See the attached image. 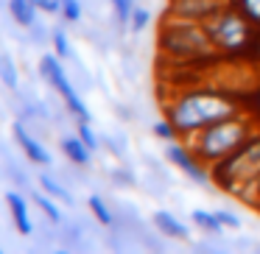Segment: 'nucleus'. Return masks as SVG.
<instances>
[{
	"instance_id": "nucleus-14",
	"label": "nucleus",
	"mask_w": 260,
	"mask_h": 254,
	"mask_svg": "<svg viewBox=\"0 0 260 254\" xmlns=\"http://www.w3.org/2000/svg\"><path fill=\"white\" fill-rule=\"evenodd\" d=\"M9 9H12V17L20 25H31L37 17V3L34 0H9Z\"/></svg>"
},
{
	"instance_id": "nucleus-13",
	"label": "nucleus",
	"mask_w": 260,
	"mask_h": 254,
	"mask_svg": "<svg viewBox=\"0 0 260 254\" xmlns=\"http://www.w3.org/2000/svg\"><path fill=\"white\" fill-rule=\"evenodd\" d=\"M62 151H64V157H68L73 165H81V168L90 165V154L92 151L84 146V140H81L79 134H76V137H64V140H62Z\"/></svg>"
},
{
	"instance_id": "nucleus-3",
	"label": "nucleus",
	"mask_w": 260,
	"mask_h": 254,
	"mask_svg": "<svg viewBox=\"0 0 260 254\" xmlns=\"http://www.w3.org/2000/svg\"><path fill=\"white\" fill-rule=\"evenodd\" d=\"M210 173H213V187H218L224 196L252 209L254 187L260 182V129L230 157L210 165Z\"/></svg>"
},
{
	"instance_id": "nucleus-1",
	"label": "nucleus",
	"mask_w": 260,
	"mask_h": 254,
	"mask_svg": "<svg viewBox=\"0 0 260 254\" xmlns=\"http://www.w3.org/2000/svg\"><path fill=\"white\" fill-rule=\"evenodd\" d=\"M162 98V118L174 123L182 140L202 131L204 126L218 123V120L249 109L246 98L235 95L230 90H221L218 84L204 79H196L190 84H174Z\"/></svg>"
},
{
	"instance_id": "nucleus-28",
	"label": "nucleus",
	"mask_w": 260,
	"mask_h": 254,
	"mask_svg": "<svg viewBox=\"0 0 260 254\" xmlns=\"http://www.w3.org/2000/svg\"><path fill=\"white\" fill-rule=\"evenodd\" d=\"M252 212H260V182L254 187V198H252Z\"/></svg>"
},
{
	"instance_id": "nucleus-7",
	"label": "nucleus",
	"mask_w": 260,
	"mask_h": 254,
	"mask_svg": "<svg viewBox=\"0 0 260 254\" xmlns=\"http://www.w3.org/2000/svg\"><path fill=\"white\" fill-rule=\"evenodd\" d=\"M40 67H42V76H45V79L51 81V87L59 92V95H62L64 106H68V112L73 115L76 120H87V123H90V109H87V106H84V101L79 98L76 87L70 84L68 73L62 70V62H59V56H53V53L42 56Z\"/></svg>"
},
{
	"instance_id": "nucleus-22",
	"label": "nucleus",
	"mask_w": 260,
	"mask_h": 254,
	"mask_svg": "<svg viewBox=\"0 0 260 254\" xmlns=\"http://www.w3.org/2000/svg\"><path fill=\"white\" fill-rule=\"evenodd\" d=\"M232 3H235V6L260 28V0H232Z\"/></svg>"
},
{
	"instance_id": "nucleus-25",
	"label": "nucleus",
	"mask_w": 260,
	"mask_h": 254,
	"mask_svg": "<svg viewBox=\"0 0 260 254\" xmlns=\"http://www.w3.org/2000/svg\"><path fill=\"white\" fill-rule=\"evenodd\" d=\"M53 51H56L59 59L70 56V42H68V37H64V31H56V34H53Z\"/></svg>"
},
{
	"instance_id": "nucleus-20",
	"label": "nucleus",
	"mask_w": 260,
	"mask_h": 254,
	"mask_svg": "<svg viewBox=\"0 0 260 254\" xmlns=\"http://www.w3.org/2000/svg\"><path fill=\"white\" fill-rule=\"evenodd\" d=\"M215 215H218V221L224 224V229H230V232H241L243 218L235 212V209H215Z\"/></svg>"
},
{
	"instance_id": "nucleus-11",
	"label": "nucleus",
	"mask_w": 260,
	"mask_h": 254,
	"mask_svg": "<svg viewBox=\"0 0 260 254\" xmlns=\"http://www.w3.org/2000/svg\"><path fill=\"white\" fill-rule=\"evenodd\" d=\"M190 224L196 226L202 235H213V237H224V224L218 221V215H215V209H190Z\"/></svg>"
},
{
	"instance_id": "nucleus-15",
	"label": "nucleus",
	"mask_w": 260,
	"mask_h": 254,
	"mask_svg": "<svg viewBox=\"0 0 260 254\" xmlns=\"http://www.w3.org/2000/svg\"><path fill=\"white\" fill-rule=\"evenodd\" d=\"M87 207L92 209V215H95L98 224H104V226H112V224H115L112 209L107 207V201H104L101 196H90V198H87Z\"/></svg>"
},
{
	"instance_id": "nucleus-8",
	"label": "nucleus",
	"mask_w": 260,
	"mask_h": 254,
	"mask_svg": "<svg viewBox=\"0 0 260 254\" xmlns=\"http://www.w3.org/2000/svg\"><path fill=\"white\" fill-rule=\"evenodd\" d=\"M218 6H221V0H165L162 17L187 20V23H204Z\"/></svg>"
},
{
	"instance_id": "nucleus-27",
	"label": "nucleus",
	"mask_w": 260,
	"mask_h": 254,
	"mask_svg": "<svg viewBox=\"0 0 260 254\" xmlns=\"http://www.w3.org/2000/svg\"><path fill=\"white\" fill-rule=\"evenodd\" d=\"M246 103H249V112L254 115V120L260 123V87L252 92V95H249V101H246Z\"/></svg>"
},
{
	"instance_id": "nucleus-9",
	"label": "nucleus",
	"mask_w": 260,
	"mask_h": 254,
	"mask_svg": "<svg viewBox=\"0 0 260 254\" xmlns=\"http://www.w3.org/2000/svg\"><path fill=\"white\" fill-rule=\"evenodd\" d=\"M151 224H154V229H157L159 235H162V237H171V240H187V237H190L187 224L179 218V215L171 212V209H154Z\"/></svg>"
},
{
	"instance_id": "nucleus-30",
	"label": "nucleus",
	"mask_w": 260,
	"mask_h": 254,
	"mask_svg": "<svg viewBox=\"0 0 260 254\" xmlns=\"http://www.w3.org/2000/svg\"><path fill=\"white\" fill-rule=\"evenodd\" d=\"M221 3H224V0H221Z\"/></svg>"
},
{
	"instance_id": "nucleus-26",
	"label": "nucleus",
	"mask_w": 260,
	"mask_h": 254,
	"mask_svg": "<svg viewBox=\"0 0 260 254\" xmlns=\"http://www.w3.org/2000/svg\"><path fill=\"white\" fill-rule=\"evenodd\" d=\"M34 3H37V9H42V12H48V14L62 12V0H34Z\"/></svg>"
},
{
	"instance_id": "nucleus-2",
	"label": "nucleus",
	"mask_w": 260,
	"mask_h": 254,
	"mask_svg": "<svg viewBox=\"0 0 260 254\" xmlns=\"http://www.w3.org/2000/svg\"><path fill=\"white\" fill-rule=\"evenodd\" d=\"M157 53L159 62L174 70H207L213 62H218V53L210 45L204 25L174 17H162L159 23Z\"/></svg>"
},
{
	"instance_id": "nucleus-4",
	"label": "nucleus",
	"mask_w": 260,
	"mask_h": 254,
	"mask_svg": "<svg viewBox=\"0 0 260 254\" xmlns=\"http://www.w3.org/2000/svg\"><path fill=\"white\" fill-rule=\"evenodd\" d=\"M202 25L207 31V40L215 48L218 59H254L260 28L232 0H224Z\"/></svg>"
},
{
	"instance_id": "nucleus-6",
	"label": "nucleus",
	"mask_w": 260,
	"mask_h": 254,
	"mask_svg": "<svg viewBox=\"0 0 260 254\" xmlns=\"http://www.w3.org/2000/svg\"><path fill=\"white\" fill-rule=\"evenodd\" d=\"M162 157L168 165H174L179 173H185L187 182H193L196 187H213V173L210 165H204L202 159L193 154V148L187 146V140H171L165 142Z\"/></svg>"
},
{
	"instance_id": "nucleus-17",
	"label": "nucleus",
	"mask_w": 260,
	"mask_h": 254,
	"mask_svg": "<svg viewBox=\"0 0 260 254\" xmlns=\"http://www.w3.org/2000/svg\"><path fill=\"white\" fill-rule=\"evenodd\" d=\"M112 9H115V20H118V25L129 28V20H132V12L137 9V0H112Z\"/></svg>"
},
{
	"instance_id": "nucleus-5",
	"label": "nucleus",
	"mask_w": 260,
	"mask_h": 254,
	"mask_svg": "<svg viewBox=\"0 0 260 254\" xmlns=\"http://www.w3.org/2000/svg\"><path fill=\"white\" fill-rule=\"evenodd\" d=\"M257 129H260V123L246 109V112H238V115H232V118L218 120V123L204 126L202 131L187 137V146L193 148V154H196L204 165H215L218 159L230 157L235 148H241Z\"/></svg>"
},
{
	"instance_id": "nucleus-16",
	"label": "nucleus",
	"mask_w": 260,
	"mask_h": 254,
	"mask_svg": "<svg viewBox=\"0 0 260 254\" xmlns=\"http://www.w3.org/2000/svg\"><path fill=\"white\" fill-rule=\"evenodd\" d=\"M151 134L157 137V140H162V142L182 140V137H179V131L174 129V123H171L168 118H159V120H154V126H151Z\"/></svg>"
},
{
	"instance_id": "nucleus-10",
	"label": "nucleus",
	"mask_w": 260,
	"mask_h": 254,
	"mask_svg": "<svg viewBox=\"0 0 260 254\" xmlns=\"http://www.w3.org/2000/svg\"><path fill=\"white\" fill-rule=\"evenodd\" d=\"M14 140H17V146L25 151V157H28L31 162H37V165H48V162H51V154L45 151V146L37 142L34 137L25 131V126H20V123L14 126Z\"/></svg>"
},
{
	"instance_id": "nucleus-29",
	"label": "nucleus",
	"mask_w": 260,
	"mask_h": 254,
	"mask_svg": "<svg viewBox=\"0 0 260 254\" xmlns=\"http://www.w3.org/2000/svg\"><path fill=\"white\" fill-rule=\"evenodd\" d=\"M254 62L260 64V40H257V48H254Z\"/></svg>"
},
{
	"instance_id": "nucleus-23",
	"label": "nucleus",
	"mask_w": 260,
	"mask_h": 254,
	"mask_svg": "<svg viewBox=\"0 0 260 254\" xmlns=\"http://www.w3.org/2000/svg\"><path fill=\"white\" fill-rule=\"evenodd\" d=\"M34 198H37V204H40V209H42V212H45L51 221H53V224H59V221H62V212H59L56 204H53L51 198H48V193H45V196H42V193H37Z\"/></svg>"
},
{
	"instance_id": "nucleus-19",
	"label": "nucleus",
	"mask_w": 260,
	"mask_h": 254,
	"mask_svg": "<svg viewBox=\"0 0 260 254\" xmlns=\"http://www.w3.org/2000/svg\"><path fill=\"white\" fill-rule=\"evenodd\" d=\"M151 25V12L143 6H137L135 12H132V20H129V31H135V34H143V31Z\"/></svg>"
},
{
	"instance_id": "nucleus-24",
	"label": "nucleus",
	"mask_w": 260,
	"mask_h": 254,
	"mask_svg": "<svg viewBox=\"0 0 260 254\" xmlns=\"http://www.w3.org/2000/svg\"><path fill=\"white\" fill-rule=\"evenodd\" d=\"M62 17L70 23H79L81 20V0H62Z\"/></svg>"
},
{
	"instance_id": "nucleus-18",
	"label": "nucleus",
	"mask_w": 260,
	"mask_h": 254,
	"mask_svg": "<svg viewBox=\"0 0 260 254\" xmlns=\"http://www.w3.org/2000/svg\"><path fill=\"white\" fill-rule=\"evenodd\" d=\"M40 185H42V190H45L51 198H59V201H64V204L73 201V196H70V193L64 190V187L59 185V182H53L51 176H40Z\"/></svg>"
},
{
	"instance_id": "nucleus-21",
	"label": "nucleus",
	"mask_w": 260,
	"mask_h": 254,
	"mask_svg": "<svg viewBox=\"0 0 260 254\" xmlns=\"http://www.w3.org/2000/svg\"><path fill=\"white\" fill-rule=\"evenodd\" d=\"M76 134L84 140V146L90 148V151H98V137H95V131L90 129L87 120H76Z\"/></svg>"
},
{
	"instance_id": "nucleus-12",
	"label": "nucleus",
	"mask_w": 260,
	"mask_h": 254,
	"mask_svg": "<svg viewBox=\"0 0 260 254\" xmlns=\"http://www.w3.org/2000/svg\"><path fill=\"white\" fill-rule=\"evenodd\" d=\"M6 204H9V209H12V218H14L17 232H20V235H31V218H28L25 198L17 196V193H9V196H6Z\"/></svg>"
}]
</instances>
